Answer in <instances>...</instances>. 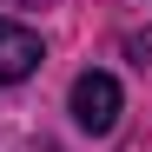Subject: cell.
I'll use <instances>...</instances> for the list:
<instances>
[{"label":"cell","mask_w":152,"mask_h":152,"mask_svg":"<svg viewBox=\"0 0 152 152\" xmlns=\"http://www.w3.org/2000/svg\"><path fill=\"white\" fill-rule=\"evenodd\" d=\"M73 126L93 132V139H106L119 126V80L113 73H80L73 80Z\"/></svg>","instance_id":"6da1fadb"},{"label":"cell","mask_w":152,"mask_h":152,"mask_svg":"<svg viewBox=\"0 0 152 152\" xmlns=\"http://www.w3.org/2000/svg\"><path fill=\"white\" fill-rule=\"evenodd\" d=\"M40 60H46V46H40V33L33 27H20V20H0V80H27V73H40Z\"/></svg>","instance_id":"7a4b0ae2"}]
</instances>
